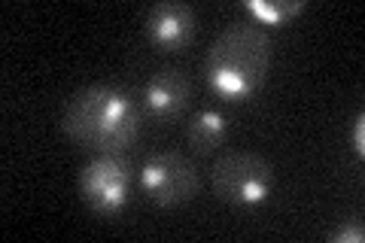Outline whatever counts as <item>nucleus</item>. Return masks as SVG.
<instances>
[{"label":"nucleus","mask_w":365,"mask_h":243,"mask_svg":"<svg viewBox=\"0 0 365 243\" xmlns=\"http://www.w3.org/2000/svg\"><path fill=\"white\" fill-rule=\"evenodd\" d=\"M244 9L253 16L256 25L280 28L287 21H292L295 16H302L307 4L304 0H244Z\"/></svg>","instance_id":"9"},{"label":"nucleus","mask_w":365,"mask_h":243,"mask_svg":"<svg viewBox=\"0 0 365 243\" xmlns=\"http://www.w3.org/2000/svg\"><path fill=\"white\" fill-rule=\"evenodd\" d=\"M277 189V170L274 165L250 149H232L213 161L210 167V192L235 210H256L268 204Z\"/></svg>","instance_id":"3"},{"label":"nucleus","mask_w":365,"mask_h":243,"mask_svg":"<svg viewBox=\"0 0 365 243\" xmlns=\"http://www.w3.org/2000/svg\"><path fill=\"white\" fill-rule=\"evenodd\" d=\"M228 140V115L216 107L198 110L186 125V143L195 155H213Z\"/></svg>","instance_id":"8"},{"label":"nucleus","mask_w":365,"mask_h":243,"mask_svg":"<svg viewBox=\"0 0 365 243\" xmlns=\"http://www.w3.org/2000/svg\"><path fill=\"white\" fill-rule=\"evenodd\" d=\"M61 131L88 152H125L143 131V110L128 88L116 83H88L67 98Z\"/></svg>","instance_id":"1"},{"label":"nucleus","mask_w":365,"mask_h":243,"mask_svg":"<svg viewBox=\"0 0 365 243\" xmlns=\"http://www.w3.org/2000/svg\"><path fill=\"white\" fill-rule=\"evenodd\" d=\"M332 243H362L365 240V228L362 222H344L341 228H335L332 234H329Z\"/></svg>","instance_id":"11"},{"label":"nucleus","mask_w":365,"mask_h":243,"mask_svg":"<svg viewBox=\"0 0 365 243\" xmlns=\"http://www.w3.org/2000/svg\"><path fill=\"white\" fill-rule=\"evenodd\" d=\"M134 192V167L125 152H101L79 170V195L95 216L116 219Z\"/></svg>","instance_id":"5"},{"label":"nucleus","mask_w":365,"mask_h":243,"mask_svg":"<svg viewBox=\"0 0 365 243\" xmlns=\"http://www.w3.org/2000/svg\"><path fill=\"white\" fill-rule=\"evenodd\" d=\"M192 103V83L180 67H158L143 86V107L155 122H177Z\"/></svg>","instance_id":"7"},{"label":"nucleus","mask_w":365,"mask_h":243,"mask_svg":"<svg viewBox=\"0 0 365 243\" xmlns=\"http://www.w3.org/2000/svg\"><path fill=\"white\" fill-rule=\"evenodd\" d=\"M137 186L150 204L162 207V210H174L198 195L201 173L189 155L177 152V149H165V152H153L140 161Z\"/></svg>","instance_id":"4"},{"label":"nucleus","mask_w":365,"mask_h":243,"mask_svg":"<svg viewBox=\"0 0 365 243\" xmlns=\"http://www.w3.org/2000/svg\"><path fill=\"white\" fill-rule=\"evenodd\" d=\"M271 58V37L256 21H232L213 37L204 58L207 88L225 103H247L268 83Z\"/></svg>","instance_id":"2"},{"label":"nucleus","mask_w":365,"mask_h":243,"mask_svg":"<svg viewBox=\"0 0 365 243\" xmlns=\"http://www.w3.org/2000/svg\"><path fill=\"white\" fill-rule=\"evenodd\" d=\"M195 9L182 0H158L150 6L143 21L146 40L155 52H182L186 46L195 40Z\"/></svg>","instance_id":"6"},{"label":"nucleus","mask_w":365,"mask_h":243,"mask_svg":"<svg viewBox=\"0 0 365 243\" xmlns=\"http://www.w3.org/2000/svg\"><path fill=\"white\" fill-rule=\"evenodd\" d=\"M350 149L356 152V158H365V113L362 110L350 122Z\"/></svg>","instance_id":"10"}]
</instances>
